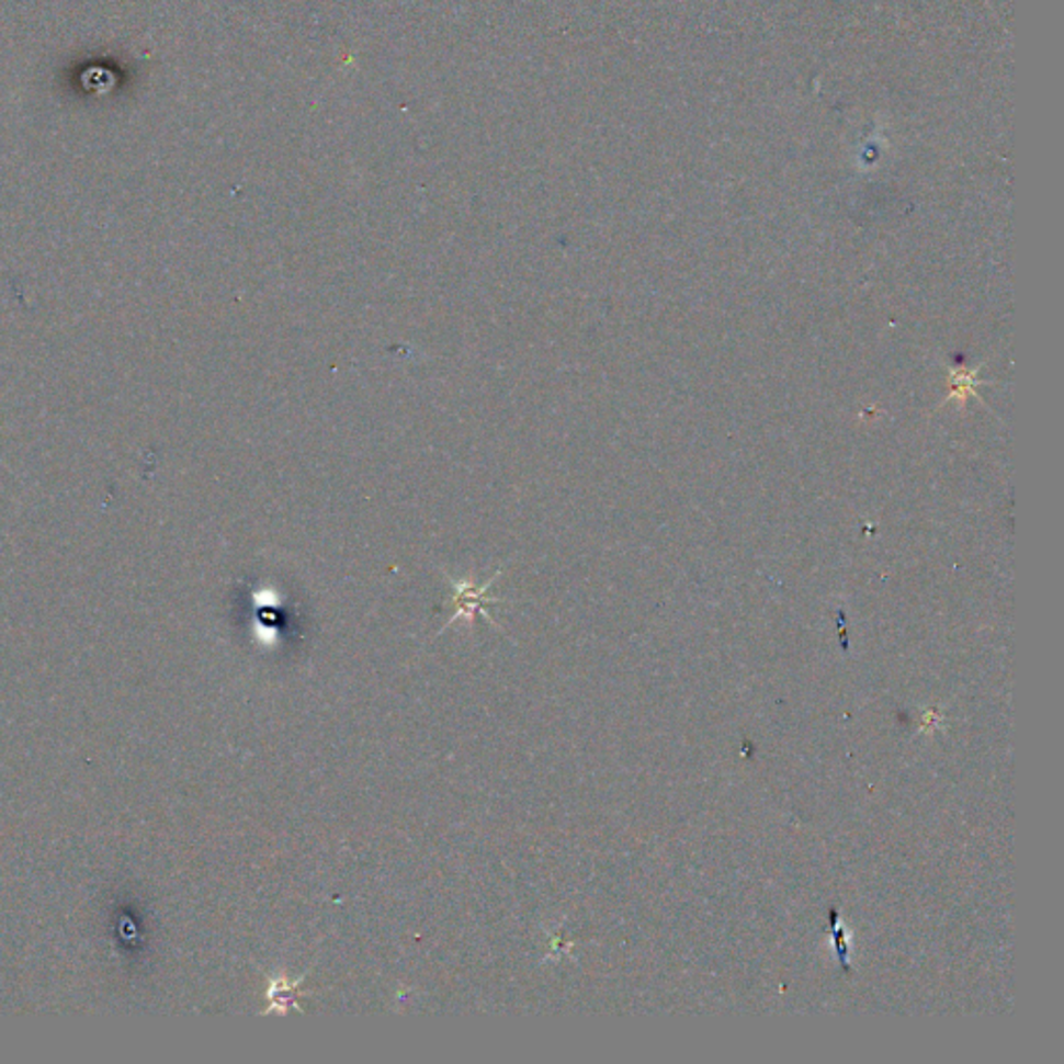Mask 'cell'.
<instances>
[{
    "instance_id": "cell-2",
    "label": "cell",
    "mask_w": 1064,
    "mask_h": 1064,
    "mask_svg": "<svg viewBox=\"0 0 1064 1064\" xmlns=\"http://www.w3.org/2000/svg\"><path fill=\"white\" fill-rule=\"evenodd\" d=\"M308 977V971L302 973L299 980H290L285 973H275L269 977V987H267V1000H269V1006L260 1012L262 1017L271 1015V1012H276V1015H287L290 1010H297V1012H304V1008L299 1006V998L304 996L302 992V984L304 980Z\"/></svg>"
},
{
    "instance_id": "cell-1",
    "label": "cell",
    "mask_w": 1064,
    "mask_h": 1064,
    "mask_svg": "<svg viewBox=\"0 0 1064 1064\" xmlns=\"http://www.w3.org/2000/svg\"><path fill=\"white\" fill-rule=\"evenodd\" d=\"M497 578H499V571L495 574L494 578H491V580H489L485 587H474L473 582L454 580L452 576H448V580H450V585H452V591H454V595H452L454 615H452V620H450V622H448V624H445V626L439 631V634L448 631V629H450L452 624H455L457 620H468V622H473L476 613L485 615V618H487V620H489L494 626H497L494 618H491V611L487 610L489 605L499 603V599H495V597L489 595V591H491V585H494Z\"/></svg>"
}]
</instances>
